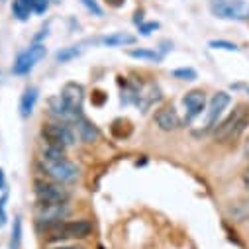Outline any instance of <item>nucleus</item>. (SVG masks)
I'll list each match as a JSON object with an SVG mask.
<instances>
[{"instance_id": "f3484780", "label": "nucleus", "mask_w": 249, "mask_h": 249, "mask_svg": "<svg viewBox=\"0 0 249 249\" xmlns=\"http://www.w3.org/2000/svg\"><path fill=\"white\" fill-rule=\"evenodd\" d=\"M81 53H83V49L79 45H71V47H63L61 51H57L55 59L59 61V63H67V61H71V59H77Z\"/></svg>"}, {"instance_id": "2eb2a0df", "label": "nucleus", "mask_w": 249, "mask_h": 249, "mask_svg": "<svg viewBox=\"0 0 249 249\" xmlns=\"http://www.w3.org/2000/svg\"><path fill=\"white\" fill-rule=\"evenodd\" d=\"M37 98H39V92H37L36 87H28L24 90V94L20 98V114H22V118L32 116V112H34V108L37 104Z\"/></svg>"}, {"instance_id": "7c9ffc66", "label": "nucleus", "mask_w": 249, "mask_h": 249, "mask_svg": "<svg viewBox=\"0 0 249 249\" xmlns=\"http://www.w3.org/2000/svg\"><path fill=\"white\" fill-rule=\"evenodd\" d=\"M22 2H26V4H28V6L32 8V6H34V2H36V0H22Z\"/></svg>"}, {"instance_id": "f8f14e48", "label": "nucleus", "mask_w": 249, "mask_h": 249, "mask_svg": "<svg viewBox=\"0 0 249 249\" xmlns=\"http://www.w3.org/2000/svg\"><path fill=\"white\" fill-rule=\"evenodd\" d=\"M155 124L163 132H173L180 128V116L173 106H163L155 112Z\"/></svg>"}, {"instance_id": "4be33fe9", "label": "nucleus", "mask_w": 249, "mask_h": 249, "mask_svg": "<svg viewBox=\"0 0 249 249\" xmlns=\"http://www.w3.org/2000/svg\"><path fill=\"white\" fill-rule=\"evenodd\" d=\"M208 45H210L212 49H226V51H237V49H239L235 43H231V41H224V39H212Z\"/></svg>"}, {"instance_id": "a211bd4d", "label": "nucleus", "mask_w": 249, "mask_h": 249, "mask_svg": "<svg viewBox=\"0 0 249 249\" xmlns=\"http://www.w3.org/2000/svg\"><path fill=\"white\" fill-rule=\"evenodd\" d=\"M12 14H14L16 20L26 22L30 18V14H32V8L26 2H22V0H14V2H12Z\"/></svg>"}, {"instance_id": "dca6fc26", "label": "nucleus", "mask_w": 249, "mask_h": 249, "mask_svg": "<svg viewBox=\"0 0 249 249\" xmlns=\"http://www.w3.org/2000/svg\"><path fill=\"white\" fill-rule=\"evenodd\" d=\"M75 126H77V132H79V138L83 140V142H87V143H90V142H94L96 138H98V130L92 126V124L89 122V120H85L83 116L75 122Z\"/></svg>"}, {"instance_id": "f257e3e1", "label": "nucleus", "mask_w": 249, "mask_h": 249, "mask_svg": "<svg viewBox=\"0 0 249 249\" xmlns=\"http://www.w3.org/2000/svg\"><path fill=\"white\" fill-rule=\"evenodd\" d=\"M249 124V112L245 106H237L222 124H218V128L214 132L216 142H231L241 136V132L247 128Z\"/></svg>"}, {"instance_id": "423d86ee", "label": "nucleus", "mask_w": 249, "mask_h": 249, "mask_svg": "<svg viewBox=\"0 0 249 249\" xmlns=\"http://www.w3.org/2000/svg\"><path fill=\"white\" fill-rule=\"evenodd\" d=\"M45 53H47V49H45L43 43H34V45H30L26 51H22V53L16 57L12 71H14L16 75H28V73L39 63V61L45 57Z\"/></svg>"}, {"instance_id": "6e6552de", "label": "nucleus", "mask_w": 249, "mask_h": 249, "mask_svg": "<svg viewBox=\"0 0 249 249\" xmlns=\"http://www.w3.org/2000/svg\"><path fill=\"white\" fill-rule=\"evenodd\" d=\"M69 214L67 204H51V202H39L36 206V218L39 224H45V228L63 222L65 216Z\"/></svg>"}, {"instance_id": "20e7f679", "label": "nucleus", "mask_w": 249, "mask_h": 249, "mask_svg": "<svg viewBox=\"0 0 249 249\" xmlns=\"http://www.w3.org/2000/svg\"><path fill=\"white\" fill-rule=\"evenodd\" d=\"M41 163H43V169L45 173L57 180L59 184L61 182H73L79 178V169L75 163H71L67 157H61V159H49V157H41Z\"/></svg>"}, {"instance_id": "412c9836", "label": "nucleus", "mask_w": 249, "mask_h": 249, "mask_svg": "<svg viewBox=\"0 0 249 249\" xmlns=\"http://www.w3.org/2000/svg\"><path fill=\"white\" fill-rule=\"evenodd\" d=\"M173 77L175 79H180V81H196V71L191 69V67H182V69H175L173 71Z\"/></svg>"}, {"instance_id": "5701e85b", "label": "nucleus", "mask_w": 249, "mask_h": 249, "mask_svg": "<svg viewBox=\"0 0 249 249\" xmlns=\"http://www.w3.org/2000/svg\"><path fill=\"white\" fill-rule=\"evenodd\" d=\"M81 4H83L90 14H94V16H102V14H104L102 8H100V4L96 2V0H81Z\"/></svg>"}, {"instance_id": "4468645a", "label": "nucleus", "mask_w": 249, "mask_h": 249, "mask_svg": "<svg viewBox=\"0 0 249 249\" xmlns=\"http://www.w3.org/2000/svg\"><path fill=\"white\" fill-rule=\"evenodd\" d=\"M98 43L106 45V47H124V45H134L136 43V36L126 34V32H116L110 36H104L98 39Z\"/></svg>"}, {"instance_id": "aec40b11", "label": "nucleus", "mask_w": 249, "mask_h": 249, "mask_svg": "<svg viewBox=\"0 0 249 249\" xmlns=\"http://www.w3.org/2000/svg\"><path fill=\"white\" fill-rule=\"evenodd\" d=\"M22 243V218H14V228H12V237H10V249H20Z\"/></svg>"}, {"instance_id": "b1692460", "label": "nucleus", "mask_w": 249, "mask_h": 249, "mask_svg": "<svg viewBox=\"0 0 249 249\" xmlns=\"http://www.w3.org/2000/svg\"><path fill=\"white\" fill-rule=\"evenodd\" d=\"M155 30H159V24L157 22H145V24L142 22L140 24V34L142 36H151Z\"/></svg>"}, {"instance_id": "39448f33", "label": "nucleus", "mask_w": 249, "mask_h": 249, "mask_svg": "<svg viewBox=\"0 0 249 249\" xmlns=\"http://www.w3.org/2000/svg\"><path fill=\"white\" fill-rule=\"evenodd\" d=\"M41 138L49 145H57V147H63V149L71 147L75 143V134L65 122H61V124H43Z\"/></svg>"}, {"instance_id": "9d476101", "label": "nucleus", "mask_w": 249, "mask_h": 249, "mask_svg": "<svg viewBox=\"0 0 249 249\" xmlns=\"http://www.w3.org/2000/svg\"><path fill=\"white\" fill-rule=\"evenodd\" d=\"M182 104L186 108V122H193L195 118H198L204 108H206V94L202 90H191L186 92L184 98H182Z\"/></svg>"}, {"instance_id": "9b49d317", "label": "nucleus", "mask_w": 249, "mask_h": 249, "mask_svg": "<svg viewBox=\"0 0 249 249\" xmlns=\"http://www.w3.org/2000/svg\"><path fill=\"white\" fill-rule=\"evenodd\" d=\"M59 96L63 98V102L71 110H75V112H81L83 110V102H85V89H83V85H79V83H67Z\"/></svg>"}, {"instance_id": "393cba45", "label": "nucleus", "mask_w": 249, "mask_h": 249, "mask_svg": "<svg viewBox=\"0 0 249 249\" xmlns=\"http://www.w3.org/2000/svg\"><path fill=\"white\" fill-rule=\"evenodd\" d=\"M47 8H49V0H36L34 6H32V12H36V14H45Z\"/></svg>"}, {"instance_id": "2f4dec72", "label": "nucleus", "mask_w": 249, "mask_h": 249, "mask_svg": "<svg viewBox=\"0 0 249 249\" xmlns=\"http://www.w3.org/2000/svg\"><path fill=\"white\" fill-rule=\"evenodd\" d=\"M0 2H4V0H0Z\"/></svg>"}, {"instance_id": "a878e982", "label": "nucleus", "mask_w": 249, "mask_h": 249, "mask_svg": "<svg viewBox=\"0 0 249 249\" xmlns=\"http://www.w3.org/2000/svg\"><path fill=\"white\" fill-rule=\"evenodd\" d=\"M6 224V196L0 198V226Z\"/></svg>"}, {"instance_id": "cd10ccee", "label": "nucleus", "mask_w": 249, "mask_h": 249, "mask_svg": "<svg viewBox=\"0 0 249 249\" xmlns=\"http://www.w3.org/2000/svg\"><path fill=\"white\" fill-rule=\"evenodd\" d=\"M108 4H112V6H122L124 4V0H106Z\"/></svg>"}, {"instance_id": "0eeeda50", "label": "nucleus", "mask_w": 249, "mask_h": 249, "mask_svg": "<svg viewBox=\"0 0 249 249\" xmlns=\"http://www.w3.org/2000/svg\"><path fill=\"white\" fill-rule=\"evenodd\" d=\"M36 196L39 202H51V204H67L69 200V191L63 189L57 182H45L37 180L36 182Z\"/></svg>"}, {"instance_id": "7ed1b4c3", "label": "nucleus", "mask_w": 249, "mask_h": 249, "mask_svg": "<svg viewBox=\"0 0 249 249\" xmlns=\"http://www.w3.org/2000/svg\"><path fill=\"white\" fill-rule=\"evenodd\" d=\"M210 10L216 18L235 20V22L249 20V2H243V0H212Z\"/></svg>"}, {"instance_id": "1a4fd4ad", "label": "nucleus", "mask_w": 249, "mask_h": 249, "mask_svg": "<svg viewBox=\"0 0 249 249\" xmlns=\"http://www.w3.org/2000/svg\"><path fill=\"white\" fill-rule=\"evenodd\" d=\"M230 94L228 92H216L212 98H210V104H208V110H206V118H204V126H202V134H206L208 130H212L216 124H218V118L222 116V112L228 108L230 104Z\"/></svg>"}, {"instance_id": "c85d7f7f", "label": "nucleus", "mask_w": 249, "mask_h": 249, "mask_svg": "<svg viewBox=\"0 0 249 249\" xmlns=\"http://www.w3.org/2000/svg\"><path fill=\"white\" fill-rule=\"evenodd\" d=\"M243 182H245V186L249 189V169H247V173H245V177H243Z\"/></svg>"}, {"instance_id": "ddd939ff", "label": "nucleus", "mask_w": 249, "mask_h": 249, "mask_svg": "<svg viewBox=\"0 0 249 249\" xmlns=\"http://www.w3.org/2000/svg\"><path fill=\"white\" fill-rule=\"evenodd\" d=\"M49 112H51L55 118H59L61 122H73V124L83 116V112H75V110H71V108L63 102V98H61V96H53V98H49Z\"/></svg>"}, {"instance_id": "c756f323", "label": "nucleus", "mask_w": 249, "mask_h": 249, "mask_svg": "<svg viewBox=\"0 0 249 249\" xmlns=\"http://www.w3.org/2000/svg\"><path fill=\"white\" fill-rule=\"evenodd\" d=\"M55 249H83V247H75V245H65V247H55Z\"/></svg>"}, {"instance_id": "f03ea898", "label": "nucleus", "mask_w": 249, "mask_h": 249, "mask_svg": "<svg viewBox=\"0 0 249 249\" xmlns=\"http://www.w3.org/2000/svg\"><path fill=\"white\" fill-rule=\"evenodd\" d=\"M45 230L49 241H61V239H83L92 231V226L87 220H75V222H57Z\"/></svg>"}, {"instance_id": "bb28decb", "label": "nucleus", "mask_w": 249, "mask_h": 249, "mask_svg": "<svg viewBox=\"0 0 249 249\" xmlns=\"http://www.w3.org/2000/svg\"><path fill=\"white\" fill-rule=\"evenodd\" d=\"M6 189V177H4V171L0 169V191Z\"/></svg>"}, {"instance_id": "6ab92c4d", "label": "nucleus", "mask_w": 249, "mask_h": 249, "mask_svg": "<svg viewBox=\"0 0 249 249\" xmlns=\"http://www.w3.org/2000/svg\"><path fill=\"white\" fill-rule=\"evenodd\" d=\"M128 55L134 57V59H147V61H161L163 59L161 53L151 51V49H130Z\"/></svg>"}]
</instances>
